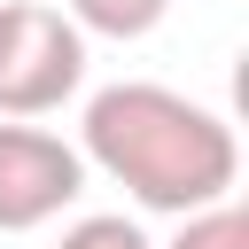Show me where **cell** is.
Instances as JSON below:
<instances>
[{
    "label": "cell",
    "instance_id": "obj_1",
    "mask_svg": "<svg viewBox=\"0 0 249 249\" xmlns=\"http://www.w3.org/2000/svg\"><path fill=\"white\" fill-rule=\"evenodd\" d=\"M78 156L93 171H109L140 210H163V218H187L218 195H233L241 179V148H233V124L156 78H124V86H101L86 101V124H78Z\"/></svg>",
    "mask_w": 249,
    "mask_h": 249
},
{
    "label": "cell",
    "instance_id": "obj_2",
    "mask_svg": "<svg viewBox=\"0 0 249 249\" xmlns=\"http://www.w3.org/2000/svg\"><path fill=\"white\" fill-rule=\"evenodd\" d=\"M86 86V31L47 0H0V117H54Z\"/></svg>",
    "mask_w": 249,
    "mask_h": 249
},
{
    "label": "cell",
    "instance_id": "obj_3",
    "mask_svg": "<svg viewBox=\"0 0 249 249\" xmlns=\"http://www.w3.org/2000/svg\"><path fill=\"white\" fill-rule=\"evenodd\" d=\"M78 195H86V156L31 117H0V233L62 218Z\"/></svg>",
    "mask_w": 249,
    "mask_h": 249
},
{
    "label": "cell",
    "instance_id": "obj_4",
    "mask_svg": "<svg viewBox=\"0 0 249 249\" xmlns=\"http://www.w3.org/2000/svg\"><path fill=\"white\" fill-rule=\"evenodd\" d=\"M62 16L86 39H148L171 16V0H62Z\"/></svg>",
    "mask_w": 249,
    "mask_h": 249
},
{
    "label": "cell",
    "instance_id": "obj_5",
    "mask_svg": "<svg viewBox=\"0 0 249 249\" xmlns=\"http://www.w3.org/2000/svg\"><path fill=\"white\" fill-rule=\"evenodd\" d=\"M163 249H249V218H241V202H233V195H218V202L187 210V218H179V233H171Z\"/></svg>",
    "mask_w": 249,
    "mask_h": 249
},
{
    "label": "cell",
    "instance_id": "obj_6",
    "mask_svg": "<svg viewBox=\"0 0 249 249\" xmlns=\"http://www.w3.org/2000/svg\"><path fill=\"white\" fill-rule=\"evenodd\" d=\"M54 249H156L124 210H93V218H78V226H62V241Z\"/></svg>",
    "mask_w": 249,
    "mask_h": 249
}]
</instances>
